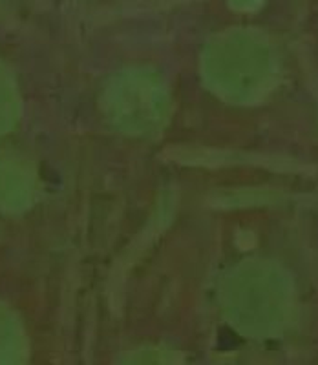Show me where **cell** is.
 I'll list each match as a JSON object with an SVG mask.
<instances>
[{
  "label": "cell",
  "mask_w": 318,
  "mask_h": 365,
  "mask_svg": "<svg viewBox=\"0 0 318 365\" xmlns=\"http://www.w3.org/2000/svg\"><path fill=\"white\" fill-rule=\"evenodd\" d=\"M108 106L121 130L150 135L162 130L169 117V93L159 77L149 71H129L110 88Z\"/></svg>",
  "instance_id": "6da1fadb"
}]
</instances>
